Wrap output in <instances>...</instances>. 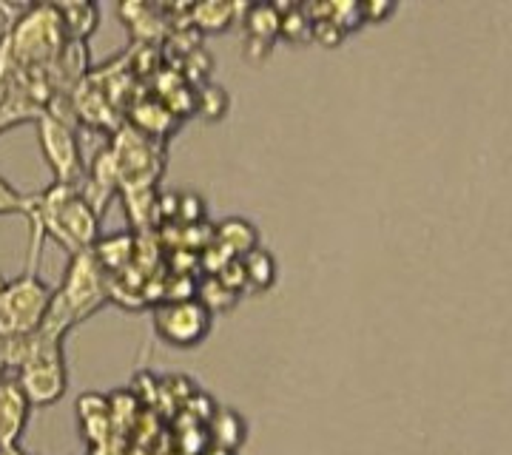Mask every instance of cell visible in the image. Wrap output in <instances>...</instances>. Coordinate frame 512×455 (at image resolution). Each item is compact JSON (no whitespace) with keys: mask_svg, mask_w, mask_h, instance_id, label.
I'll use <instances>...</instances> for the list:
<instances>
[{"mask_svg":"<svg viewBox=\"0 0 512 455\" xmlns=\"http://www.w3.org/2000/svg\"><path fill=\"white\" fill-rule=\"evenodd\" d=\"M114 165L120 174V191L126 188H154L163 177L165 157L160 146L137 128H120L109 143Z\"/></svg>","mask_w":512,"mask_h":455,"instance_id":"obj_6","label":"cell"},{"mask_svg":"<svg viewBox=\"0 0 512 455\" xmlns=\"http://www.w3.org/2000/svg\"><path fill=\"white\" fill-rule=\"evenodd\" d=\"M109 279L100 268L94 251L86 254L69 256V265L63 273V282L55 288V299H52V308L46 322L40 325V330L46 336H55V339H66V333L86 322L92 313L103 308L109 302Z\"/></svg>","mask_w":512,"mask_h":455,"instance_id":"obj_2","label":"cell"},{"mask_svg":"<svg viewBox=\"0 0 512 455\" xmlns=\"http://www.w3.org/2000/svg\"><path fill=\"white\" fill-rule=\"evenodd\" d=\"M55 6L69 43H86L100 29V6L97 3L74 0V3H55Z\"/></svg>","mask_w":512,"mask_h":455,"instance_id":"obj_11","label":"cell"},{"mask_svg":"<svg viewBox=\"0 0 512 455\" xmlns=\"http://www.w3.org/2000/svg\"><path fill=\"white\" fill-rule=\"evenodd\" d=\"M248 436V424L239 416L237 410L231 407H220L214 416H211V438L214 444L222 450H234L237 453L242 447V441Z\"/></svg>","mask_w":512,"mask_h":455,"instance_id":"obj_14","label":"cell"},{"mask_svg":"<svg viewBox=\"0 0 512 455\" xmlns=\"http://www.w3.org/2000/svg\"><path fill=\"white\" fill-rule=\"evenodd\" d=\"M55 299V288L40 279L37 271H26L6 282L0 291V336H32L46 322Z\"/></svg>","mask_w":512,"mask_h":455,"instance_id":"obj_4","label":"cell"},{"mask_svg":"<svg viewBox=\"0 0 512 455\" xmlns=\"http://www.w3.org/2000/svg\"><path fill=\"white\" fill-rule=\"evenodd\" d=\"M228 109H231V97L222 86L208 83V86H202V91L194 94V114H200L202 120H208V123L222 120L228 114Z\"/></svg>","mask_w":512,"mask_h":455,"instance_id":"obj_16","label":"cell"},{"mask_svg":"<svg viewBox=\"0 0 512 455\" xmlns=\"http://www.w3.org/2000/svg\"><path fill=\"white\" fill-rule=\"evenodd\" d=\"M32 401L26 399L23 387L15 376L0 382V450L18 447L20 436L32 421Z\"/></svg>","mask_w":512,"mask_h":455,"instance_id":"obj_9","label":"cell"},{"mask_svg":"<svg viewBox=\"0 0 512 455\" xmlns=\"http://www.w3.org/2000/svg\"><path fill=\"white\" fill-rule=\"evenodd\" d=\"M390 15H396V3H362L365 23H384Z\"/></svg>","mask_w":512,"mask_h":455,"instance_id":"obj_18","label":"cell"},{"mask_svg":"<svg viewBox=\"0 0 512 455\" xmlns=\"http://www.w3.org/2000/svg\"><path fill=\"white\" fill-rule=\"evenodd\" d=\"M26 219L32 228V242H29L32 265L26 271H37L46 239H52L69 256L94 251V245L100 242L103 217L94 211L92 202L83 197L80 188L52 182L49 188L29 194ZM29 254H26V259H29Z\"/></svg>","mask_w":512,"mask_h":455,"instance_id":"obj_1","label":"cell"},{"mask_svg":"<svg viewBox=\"0 0 512 455\" xmlns=\"http://www.w3.org/2000/svg\"><path fill=\"white\" fill-rule=\"evenodd\" d=\"M12 376V367H9V350H6V339L0 336V382Z\"/></svg>","mask_w":512,"mask_h":455,"instance_id":"obj_19","label":"cell"},{"mask_svg":"<svg viewBox=\"0 0 512 455\" xmlns=\"http://www.w3.org/2000/svg\"><path fill=\"white\" fill-rule=\"evenodd\" d=\"M154 330L171 347H200L214 330V313L197 296L168 299L154 308Z\"/></svg>","mask_w":512,"mask_h":455,"instance_id":"obj_7","label":"cell"},{"mask_svg":"<svg viewBox=\"0 0 512 455\" xmlns=\"http://www.w3.org/2000/svg\"><path fill=\"white\" fill-rule=\"evenodd\" d=\"M242 273H245V288L256 293H268L279 282V262L268 248H254L242 259Z\"/></svg>","mask_w":512,"mask_h":455,"instance_id":"obj_12","label":"cell"},{"mask_svg":"<svg viewBox=\"0 0 512 455\" xmlns=\"http://www.w3.org/2000/svg\"><path fill=\"white\" fill-rule=\"evenodd\" d=\"M214 242L231 259H242L245 254H251L254 248H259V231H256L254 222H248V219L228 217L222 219L220 225H214Z\"/></svg>","mask_w":512,"mask_h":455,"instance_id":"obj_10","label":"cell"},{"mask_svg":"<svg viewBox=\"0 0 512 455\" xmlns=\"http://www.w3.org/2000/svg\"><path fill=\"white\" fill-rule=\"evenodd\" d=\"M282 29V12L274 3L242 6V32H245V60L251 66H262L271 52Z\"/></svg>","mask_w":512,"mask_h":455,"instance_id":"obj_8","label":"cell"},{"mask_svg":"<svg viewBox=\"0 0 512 455\" xmlns=\"http://www.w3.org/2000/svg\"><path fill=\"white\" fill-rule=\"evenodd\" d=\"M26 211H29V194L18 191L0 174V217H26Z\"/></svg>","mask_w":512,"mask_h":455,"instance_id":"obj_17","label":"cell"},{"mask_svg":"<svg viewBox=\"0 0 512 455\" xmlns=\"http://www.w3.org/2000/svg\"><path fill=\"white\" fill-rule=\"evenodd\" d=\"M279 12H282V29H279L282 40H288L293 46L313 40V20L305 6H299V3L296 6H282Z\"/></svg>","mask_w":512,"mask_h":455,"instance_id":"obj_15","label":"cell"},{"mask_svg":"<svg viewBox=\"0 0 512 455\" xmlns=\"http://www.w3.org/2000/svg\"><path fill=\"white\" fill-rule=\"evenodd\" d=\"M242 12V6L237 3H217V0H211V3H197V6H191L188 9V18L191 23L202 29V32H211V35H220L225 32L237 15Z\"/></svg>","mask_w":512,"mask_h":455,"instance_id":"obj_13","label":"cell"},{"mask_svg":"<svg viewBox=\"0 0 512 455\" xmlns=\"http://www.w3.org/2000/svg\"><path fill=\"white\" fill-rule=\"evenodd\" d=\"M0 12L6 15L3 26L9 29L20 69H46L69 46L55 3L0 6Z\"/></svg>","mask_w":512,"mask_h":455,"instance_id":"obj_3","label":"cell"},{"mask_svg":"<svg viewBox=\"0 0 512 455\" xmlns=\"http://www.w3.org/2000/svg\"><path fill=\"white\" fill-rule=\"evenodd\" d=\"M37 126V143L43 151V160L49 165L52 177L57 185H69L80 188L86 182V160H83V148L77 137V126L66 123L60 117L43 114L35 123Z\"/></svg>","mask_w":512,"mask_h":455,"instance_id":"obj_5","label":"cell"}]
</instances>
